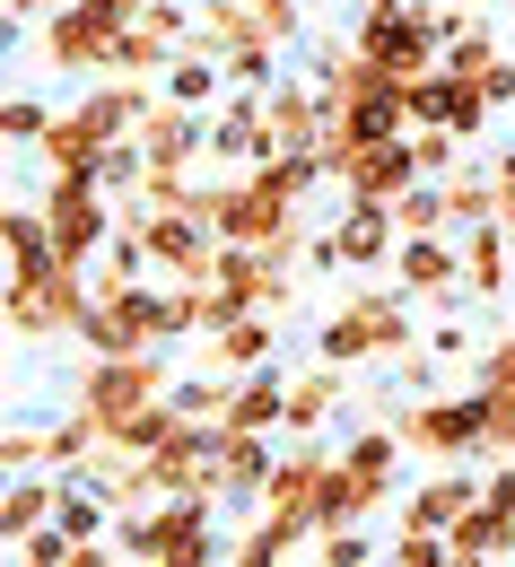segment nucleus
<instances>
[{"instance_id": "4468645a", "label": "nucleus", "mask_w": 515, "mask_h": 567, "mask_svg": "<svg viewBox=\"0 0 515 567\" xmlns=\"http://www.w3.org/2000/svg\"><path fill=\"white\" fill-rule=\"evenodd\" d=\"M62 506V472H9L0 481V559H18Z\"/></svg>"}, {"instance_id": "e433bc0d", "label": "nucleus", "mask_w": 515, "mask_h": 567, "mask_svg": "<svg viewBox=\"0 0 515 567\" xmlns=\"http://www.w3.org/2000/svg\"><path fill=\"white\" fill-rule=\"evenodd\" d=\"M254 18H262L280 44H297V27H306V0H254Z\"/></svg>"}, {"instance_id": "393cba45", "label": "nucleus", "mask_w": 515, "mask_h": 567, "mask_svg": "<svg viewBox=\"0 0 515 567\" xmlns=\"http://www.w3.org/2000/svg\"><path fill=\"white\" fill-rule=\"evenodd\" d=\"M384 497L393 489H375L368 472H350V463L332 454V472H323V489H315V524H323V533H332V524H368Z\"/></svg>"}, {"instance_id": "473e14b6", "label": "nucleus", "mask_w": 515, "mask_h": 567, "mask_svg": "<svg viewBox=\"0 0 515 567\" xmlns=\"http://www.w3.org/2000/svg\"><path fill=\"white\" fill-rule=\"evenodd\" d=\"M9 472H53V463H44V427H27V420L0 427V481H9Z\"/></svg>"}, {"instance_id": "a19ab883", "label": "nucleus", "mask_w": 515, "mask_h": 567, "mask_svg": "<svg viewBox=\"0 0 515 567\" xmlns=\"http://www.w3.org/2000/svg\"><path fill=\"white\" fill-rule=\"evenodd\" d=\"M87 9H105V18H123V27H132V18H141L148 0H87Z\"/></svg>"}, {"instance_id": "1a4fd4ad", "label": "nucleus", "mask_w": 515, "mask_h": 567, "mask_svg": "<svg viewBox=\"0 0 515 567\" xmlns=\"http://www.w3.org/2000/svg\"><path fill=\"white\" fill-rule=\"evenodd\" d=\"M141 236H148V271L157 280H210V262H219V236H210V218L193 210V202L184 210H157Z\"/></svg>"}, {"instance_id": "bb28decb", "label": "nucleus", "mask_w": 515, "mask_h": 567, "mask_svg": "<svg viewBox=\"0 0 515 567\" xmlns=\"http://www.w3.org/2000/svg\"><path fill=\"white\" fill-rule=\"evenodd\" d=\"M402 454H411L402 427H350V436H341V463L368 472L375 489H402Z\"/></svg>"}, {"instance_id": "ddd939ff", "label": "nucleus", "mask_w": 515, "mask_h": 567, "mask_svg": "<svg viewBox=\"0 0 515 567\" xmlns=\"http://www.w3.org/2000/svg\"><path fill=\"white\" fill-rule=\"evenodd\" d=\"M332 132V105L315 96V79H271L262 87V141L271 148H323Z\"/></svg>"}, {"instance_id": "37998d69", "label": "nucleus", "mask_w": 515, "mask_h": 567, "mask_svg": "<svg viewBox=\"0 0 515 567\" xmlns=\"http://www.w3.org/2000/svg\"><path fill=\"white\" fill-rule=\"evenodd\" d=\"M359 9H402V0H359Z\"/></svg>"}, {"instance_id": "c85d7f7f", "label": "nucleus", "mask_w": 515, "mask_h": 567, "mask_svg": "<svg viewBox=\"0 0 515 567\" xmlns=\"http://www.w3.org/2000/svg\"><path fill=\"white\" fill-rule=\"evenodd\" d=\"M96 445H105V427L87 420L79 402H71V420H53V427H44V463H53V472H79V463H87Z\"/></svg>"}, {"instance_id": "2f4dec72", "label": "nucleus", "mask_w": 515, "mask_h": 567, "mask_svg": "<svg viewBox=\"0 0 515 567\" xmlns=\"http://www.w3.org/2000/svg\"><path fill=\"white\" fill-rule=\"evenodd\" d=\"M490 96H481V79H454V105H445V132H463V141H490Z\"/></svg>"}, {"instance_id": "4be33fe9", "label": "nucleus", "mask_w": 515, "mask_h": 567, "mask_svg": "<svg viewBox=\"0 0 515 567\" xmlns=\"http://www.w3.org/2000/svg\"><path fill=\"white\" fill-rule=\"evenodd\" d=\"M227 427H289V367H245L227 393Z\"/></svg>"}, {"instance_id": "f704fd0d", "label": "nucleus", "mask_w": 515, "mask_h": 567, "mask_svg": "<svg viewBox=\"0 0 515 567\" xmlns=\"http://www.w3.org/2000/svg\"><path fill=\"white\" fill-rule=\"evenodd\" d=\"M227 393H236V375L210 384V375H175V402L193 411V420H227Z\"/></svg>"}, {"instance_id": "a878e982", "label": "nucleus", "mask_w": 515, "mask_h": 567, "mask_svg": "<svg viewBox=\"0 0 515 567\" xmlns=\"http://www.w3.org/2000/svg\"><path fill=\"white\" fill-rule=\"evenodd\" d=\"M445 550H454V559H515V515L481 497V506H472V515L445 533Z\"/></svg>"}, {"instance_id": "7c9ffc66", "label": "nucleus", "mask_w": 515, "mask_h": 567, "mask_svg": "<svg viewBox=\"0 0 515 567\" xmlns=\"http://www.w3.org/2000/svg\"><path fill=\"white\" fill-rule=\"evenodd\" d=\"M53 114H62V105H44L35 87H9V105H0V132H9V148H35L44 132H53Z\"/></svg>"}, {"instance_id": "cd10ccee", "label": "nucleus", "mask_w": 515, "mask_h": 567, "mask_svg": "<svg viewBox=\"0 0 515 567\" xmlns=\"http://www.w3.org/2000/svg\"><path fill=\"white\" fill-rule=\"evenodd\" d=\"M445 210H454V227H490V218H498V166L463 157V166L445 175Z\"/></svg>"}, {"instance_id": "f257e3e1", "label": "nucleus", "mask_w": 515, "mask_h": 567, "mask_svg": "<svg viewBox=\"0 0 515 567\" xmlns=\"http://www.w3.org/2000/svg\"><path fill=\"white\" fill-rule=\"evenodd\" d=\"M219 489H175L157 506H123L114 515V550L123 559H148V567H202L219 559Z\"/></svg>"}, {"instance_id": "9b49d317", "label": "nucleus", "mask_w": 515, "mask_h": 567, "mask_svg": "<svg viewBox=\"0 0 515 567\" xmlns=\"http://www.w3.org/2000/svg\"><path fill=\"white\" fill-rule=\"evenodd\" d=\"M332 184H341V202H402V193L420 184L411 132H402V141H375V148H350V157L332 166Z\"/></svg>"}, {"instance_id": "f8f14e48", "label": "nucleus", "mask_w": 515, "mask_h": 567, "mask_svg": "<svg viewBox=\"0 0 515 567\" xmlns=\"http://www.w3.org/2000/svg\"><path fill=\"white\" fill-rule=\"evenodd\" d=\"M323 236H332V262H341V271H393L402 218H393V202H350Z\"/></svg>"}, {"instance_id": "c756f323", "label": "nucleus", "mask_w": 515, "mask_h": 567, "mask_svg": "<svg viewBox=\"0 0 515 567\" xmlns=\"http://www.w3.org/2000/svg\"><path fill=\"white\" fill-rule=\"evenodd\" d=\"M393 218H402V236H445V227H454V210H445V184H437V175H420V184L393 202Z\"/></svg>"}, {"instance_id": "2eb2a0df", "label": "nucleus", "mask_w": 515, "mask_h": 567, "mask_svg": "<svg viewBox=\"0 0 515 567\" xmlns=\"http://www.w3.org/2000/svg\"><path fill=\"white\" fill-rule=\"evenodd\" d=\"M271 472H280L271 427H227L219 436V506H262Z\"/></svg>"}, {"instance_id": "c9c22d12", "label": "nucleus", "mask_w": 515, "mask_h": 567, "mask_svg": "<svg viewBox=\"0 0 515 567\" xmlns=\"http://www.w3.org/2000/svg\"><path fill=\"white\" fill-rule=\"evenodd\" d=\"M315 550H323V559H332V567H368V559H375L368 524H332V533H323V542H315Z\"/></svg>"}, {"instance_id": "5701e85b", "label": "nucleus", "mask_w": 515, "mask_h": 567, "mask_svg": "<svg viewBox=\"0 0 515 567\" xmlns=\"http://www.w3.org/2000/svg\"><path fill=\"white\" fill-rule=\"evenodd\" d=\"M210 367H219V375H245V367H271V358H280V332H271V306H254V315H236V323H227V332H210Z\"/></svg>"}, {"instance_id": "423d86ee", "label": "nucleus", "mask_w": 515, "mask_h": 567, "mask_svg": "<svg viewBox=\"0 0 515 567\" xmlns=\"http://www.w3.org/2000/svg\"><path fill=\"white\" fill-rule=\"evenodd\" d=\"M148 341H166V280H157V271H148V280H96V306H87L79 350L105 358V350H148Z\"/></svg>"}, {"instance_id": "b1692460", "label": "nucleus", "mask_w": 515, "mask_h": 567, "mask_svg": "<svg viewBox=\"0 0 515 567\" xmlns=\"http://www.w3.org/2000/svg\"><path fill=\"white\" fill-rule=\"evenodd\" d=\"M332 420H341V367L315 358L306 375H289V436H323Z\"/></svg>"}, {"instance_id": "c03bdc74", "label": "nucleus", "mask_w": 515, "mask_h": 567, "mask_svg": "<svg viewBox=\"0 0 515 567\" xmlns=\"http://www.w3.org/2000/svg\"><path fill=\"white\" fill-rule=\"evenodd\" d=\"M507 18H515V0H507Z\"/></svg>"}, {"instance_id": "20e7f679", "label": "nucleus", "mask_w": 515, "mask_h": 567, "mask_svg": "<svg viewBox=\"0 0 515 567\" xmlns=\"http://www.w3.org/2000/svg\"><path fill=\"white\" fill-rule=\"evenodd\" d=\"M157 393H175V358H166V341H148V350L79 358V375H71V402H79L96 427L132 420V411H141V402H157Z\"/></svg>"}, {"instance_id": "6ab92c4d", "label": "nucleus", "mask_w": 515, "mask_h": 567, "mask_svg": "<svg viewBox=\"0 0 515 567\" xmlns=\"http://www.w3.org/2000/svg\"><path fill=\"white\" fill-rule=\"evenodd\" d=\"M306 542H323V524H315V506H262V515L245 524V542H236V559H245V567H271V559H289V550H306Z\"/></svg>"}, {"instance_id": "6e6552de", "label": "nucleus", "mask_w": 515, "mask_h": 567, "mask_svg": "<svg viewBox=\"0 0 515 567\" xmlns=\"http://www.w3.org/2000/svg\"><path fill=\"white\" fill-rule=\"evenodd\" d=\"M114 44H123V18H105V9H87V0H62L53 18H44V62L71 79H105L114 71Z\"/></svg>"}, {"instance_id": "0eeeda50", "label": "nucleus", "mask_w": 515, "mask_h": 567, "mask_svg": "<svg viewBox=\"0 0 515 567\" xmlns=\"http://www.w3.org/2000/svg\"><path fill=\"white\" fill-rule=\"evenodd\" d=\"M393 427H402V445L429 454V463H472L481 436H490V393H481V384H472V393H445V402H437V393H420Z\"/></svg>"}, {"instance_id": "58836bf2", "label": "nucleus", "mask_w": 515, "mask_h": 567, "mask_svg": "<svg viewBox=\"0 0 515 567\" xmlns=\"http://www.w3.org/2000/svg\"><path fill=\"white\" fill-rule=\"evenodd\" d=\"M62 0H9V35H27V27H44Z\"/></svg>"}, {"instance_id": "9d476101", "label": "nucleus", "mask_w": 515, "mask_h": 567, "mask_svg": "<svg viewBox=\"0 0 515 567\" xmlns=\"http://www.w3.org/2000/svg\"><path fill=\"white\" fill-rule=\"evenodd\" d=\"M393 288L420 297V306L472 297V288H463V245H454V227H445V236H402V245H393Z\"/></svg>"}, {"instance_id": "f03ea898", "label": "nucleus", "mask_w": 515, "mask_h": 567, "mask_svg": "<svg viewBox=\"0 0 515 567\" xmlns=\"http://www.w3.org/2000/svg\"><path fill=\"white\" fill-rule=\"evenodd\" d=\"M87 306H96V262H53L44 280H9L0 323H9L18 350H44V341H79L87 332Z\"/></svg>"}, {"instance_id": "412c9836", "label": "nucleus", "mask_w": 515, "mask_h": 567, "mask_svg": "<svg viewBox=\"0 0 515 567\" xmlns=\"http://www.w3.org/2000/svg\"><path fill=\"white\" fill-rule=\"evenodd\" d=\"M463 288L490 306V297H507L515 288V236L490 218V227H463Z\"/></svg>"}, {"instance_id": "aec40b11", "label": "nucleus", "mask_w": 515, "mask_h": 567, "mask_svg": "<svg viewBox=\"0 0 515 567\" xmlns=\"http://www.w3.org/2000/svg\"><path fill=\"white\" fill-rule=\"evenodd\" d=\"M0 236H9V280H44V271L62 262L44 202H9V210H0Z\"/></svg>"}, {"instance_id": "dca6fc26", "label": "nucleus", "mask_w": 515, "mask_h": 567, "mask_svg": "<svg viewBox=\"0 0 515 567\" xmlns=\"http://www.w3.org/2000/svg\"><path fill=\"white\" fill-rule=\"evenodd\" d=\"M210 157H219V166L271 157V141H262V87H236V96L210 105Z\"/></svg>"}, {"instance_id": "4c0bfd02", "label": "nucleus", "mask_w": 515, "mask_h": 567, "mask_svg": "<svg viewBox=\"0 0 515 567\" xmlns=\"http://www.w3.org/2000/svg\"><path fill=\"white\" fill-rule=\"evenodd\" d=\"M481 96H490V105H515V62H507V53L481 71Z\"/></svg>"}, {"instance_id": "72a5a7b5", "label": "nucleus", "mask_w": 515, "mask_h": 567, "mask_svg": "<svg viewBox=\"0 0 515 567\" xmlns=\"http://www.w3.org/2000/svg\"><path fill=\"white\" fill-rule=\"evenodd\" d=\"M490 62H498V35H490V27H472V35L445 44V71H454V79H481Z\"/></svg>"}, {"instance_id": "79ce46f5", "label": "nucleus", "mask_w": 515, "mask_h": 567, "mask_svg": "<svg viewBox=\"0 0 515 567\" xmlns=\"http://www.w3.org/2000/svg\"><path fill=\"white\" fill-rule=\"evenodd\" d=\"M498 184H515V141H507V148H498Z\"/></svg>"}, {"instance_id": "ea45409f", "label": "nucleus", "mask_w": 515, "mask_h": 567, "mask_svg": "<svg viewBox=\"0 0 515 567\" xmlns=\"http://www.w3.org/2000/svg\"><path fill=\"white\" fill-rule=\"evenodd\" d=\"M429 350H437V358H481V350H472V332H463V323H437V332H429Z\"/></svg>"}, {"instance_id": "f3484780", "label": "nucleus", "mask_w": 515, "mask_h": 567, "mask_svg": "<svg viewBox=\"0 0 515 567\" xmlns=\"http://www.w3.org/2000/svg\"><path fill=\"white\" fill-rule=\"evenodd\" d=\"M105 141H114V132H105V123H96L87 105H62V114H53V132L35 141V157H44L53 175H96V157H105Z\"/></svg>"}, {"instance_id": "a211bd4d", "label": "nucleus", "mask_w": 515, "mask_h": 567, "mask_svg": "<svg viewBox=\"0 0 515 567\" xmlns=\"http://www.w3.org/2000/svg\"><path fill=\"white\" fill-rule=\"evenodd\" d=\"M481 506V481L463 472V463H437L420 489H411V506H402V524H429V533H454L463 515Z\"/></svg>"}, {"instance_id": "39448f33", "label": "nucleus", "mask_w": 515, "mask_h": 567, "mask_svg": "<svg viewBox=\"0 0 515 567\" xmlns=\"http://www.w3.org/2000/svg\"><path fill=\"white\" fill-rule=\"evenodd\" d=\"M350 44L384 62L393 79H420V71H445V0H402V9H359Z\"/></svg>"}, {"instance_id": "7ed1b4c3", "label": "nucleus", "mask_w": 515, "mask_h": 567, "mask_svg": "<svg viewBox=\"0 0 515 567\" xmlns=\"http://www.w3.org/2000/svg\"><path fill=\"white\" fill-rule=\"evenodd\" d=\"M315 358L332 367H368V358H411V297L384 280V288H350L323 332H315Z\"/></svg>"}]
</instances>
